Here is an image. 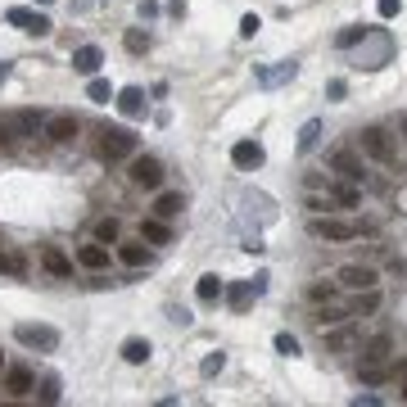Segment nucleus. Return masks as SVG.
<instances>
[{"mask_svg":"<svg viewBox=\"0 0 407 407\" xmlns=\"http://www.w3.org/2000/svg\"><path fill=\"white\" fill-rule=\"evenodd\" d=\"M344 91H349L344 82H330V86H326V95H330V100H344Z\"/></svg>","mask_w":407,"mask_h":407,"instance_id":"58836bf2","label":"nucleus"},{"mask_svg":"<svg viewBox=\"0 0 407 407\" xmlns=\"http://www.w3.org/2000/svg\"><path fill=\"white\" fill-rule=\"evenodd\" d=\"M150 353H154L150 340H127V344H122V357H127L131 367H145V362H150Z\"/></svg>","mask_w":407,"mask_h":407,"instance_id":"6ab92c4d","label":"nucleus"},{"mask_svg":"<svg viewBox=\"0 0 407 407\" xmlns=\"http://www.w3.org/2000/svg\"><path fill=\"white\" fill-rule=\"evenodd\" d=\"M41 398L45 403H59V376H45L41 380Z\"/></svg>","mask_w":407,"mask_h":407,"instance_id":"7c9ffc66","label":"nucleus"},{"mask_svg":"<svg viewBox=\"0 0 407 407\" xmlns=\"http://www.w3.org/2000/svg\"><path fill=\"white\" fill-rule=\"evenodd\" d=\"M18 141V136H14V127H9V118H0V145H5V150H9V145H14Z\"/></svg>","mask_w":407,"mask_h":407,"instance_id":"c9c22d12","label":"nucleus"},{"mask_svg":"<svg viewBox=\"0 0 407 407\" xmlns=\"http://www.w3.org/2000/svg\"><path fill=\"white\" fill-rule=\"evenodd\" d=\"M340 286L344 290H371L376 286V271L362 267V263H349V267H340Z\"/></svg>","mask_w":407,"mask_h":407,"instance_id":"0eeeda50","label":"nucleus"},{"mask_svg":"<svg viewBox=\"0 0 407 407\" xmlns=\"http://www.w3.org/2000/svg\"><path fill=\"white\" fill-rule=\"evenodd\" d=\"M86 100H91V104H109V100H114V86H109L104 77H91V82H86Z\"/></svg>","mask_w":407,"mask_h":407,"instance_id":"5701e85b","label":"nucleus"},{"mask_svg":"<svg viewBox=\"0 0 407 407\" xmlns=\"http://www.w3.org/2000/svg\"><path fill=\"white\" fill-rule=\"evenodd\" d=\"M353 340V330H335V335H330L326 344H330V349H344V344H349Z\"/></svg>","mask_w":407,"mask_h":407,"instance_id":"e433bc0d","label":"nucleus"},{"mask_svg":"<svg viewBox=\"0 0 407 407\" xmlns=\"http://www.w3.org/2000/svg\"><path fill=\"white\" fill-rule=\"evenodd\" d=\"M5 18L14 23V28L32 32V36H45V32H50V18H45V14H36V9H9Z\"/></svg>","mask_w":407,"mask_h":407,"instance_id":"423d86ee","label":"nucleus"},{"mask_svg":"<svg viewBox=\"0 0 407 407\" xmlns=\"http://www.w3.org/2000/svg\"><path fill=\"white\" fill-rule=\"evenodd\" d=\"M104 64V55H100V45H82V50H72V68L82 72V77H95V68Z\"/></svg>","mask_w":407,"mask_h":407,"instance_id":"9b49d317","label":"nucleus"},{"mask_svg":"<svg viewBox=\"0 0 407 407\" xmlns=\"http://www.w3.org/2000/svg\"><path fill=\"white\" fill-rule=\"evenodd\" d=\"M41 5H50V0H41Z\"/></svg>","mask_w":407,"mask_h":407,"instance_id":"79ce46f5","label":"nucleus"},{"mask_svg":"<svg viewBox=\"0 0 407 407\" xmlns=\"http://www.w3.org/2000/svg\"><path fill=\"white\" fill-rule=\"evenodd\" d=\"M357 294H362V299H357V303L349 308V317H371L376 308H380V294H376V286H371V290H357Z\"/></svg>","mask_w":407,"mask_h":407,"instance_id":"4be33fe9","label":"nucleus"},{"mask_svg":"<svg viewBox=\"0 0 407 407\" xmlns=\"http://www.w3.org/2000/svg\"><path fill=\"white\" fill-rule=\"evenodd\" d=\"M141 236L150 240V244H168V240H172V231H168V222H163V217H145V222H141Z\"/></svg>","mask_w":407,"mask_h":407,"instance_id":"aec40b11","label":"nucleus"},{"mask_svg":"<svg viewBox=\"0 0 407 407\" xmlns=\"http://www.w3.org/2000/svg\"><path fill=\"white\" fill-rule=\"evenodd\" d=\"M114 100H118V109H122L127 118H141V114H145V91H141V86H122Z\"/></svg>","mask_w":407,"mask_h":407,"instance_id":"f8f14e48","label":"nucleus"},{"mask_svg":"<svg viewBox=\"0 0 407 407\" xmlns=\"http://www.w3.org/2000/svg\"><path fill=\"white\" fill-rule=\"evenodd\" d=\"M258 28H263V18H258V14H244L240 18V36H254Z\"/></svg>","mask_w":407,"mask_h":407,"instance_id":"f704fd0d","label":"nucleus"},{"mask_svg":"<svg viewBox=\"0 0 407 407\" xmlns=\"http://www.w3.org/2000/svg\"><path fill=\"white\" fill-rule=\"evenodd\" d=\"M45 136H50L55 145H68V141H77V118H72V114H55L50 122H45Z\"/></svg>","mask_w":407,"mask_h":407,"instance_id":"6e6552de","label":"nucleus"},{"mask_svg":"<svg viewBox=\"0 0 407 407\" xmlns=\"http://www.w3.org/2000/svg\"><path fill=\"white\" fill-rule=\"evenodd\" d=\"M131 181L141 190H158L163 186V163L154 154H131Z\"/></svg>","mask_w":407,"mask_h":407,"instance_id":"7ed1b4c3","label":"nucleus"},{"mask_svg":"<svg viewBox=\"0 0 407 407\" xmlns=\"http://www.w3.org/2000/svg\"><path fill=\"white\" fill-rule=\"evenodd\" d=\"M0 276H28V258L18 249H0Z\"/></svg>","mask_w":407,"mask_h":407,"instance_id":"a211bd4d","label":"nucleus"},{"mask_svg":"<svg viewBox=\"0 0 407 407\" xmlns=\"http://www.w3.org/2000/svg\"><path fill=\"white\" fill-rule=\"evenodd\" d=\"M362 36H367V28H344V32L335 36V45H344V50H349V45H357Z\"/></svg>","mask_w":407,"mask_h":407,"instance_id":"c756f323","label":"nucleus"},{"mask_svg":"<svg viewBox=\"0 0 407 407\" xmlns=\"http://www.w3.org/2000/svg\"><path fill=\"white\" fill-rule=\"evenodd\" d=\"M357 145H362V150L371 154L376 163H394V145L385 141V131H380V127H367L362 136H357Z\"/></svg>","mask_w":407,"mask_h":407,"instance_id":"39448f33","label":"nucleus"},{"mask_svg":"<svg viewBox=\"0 0 407 407\" xmlns=\"http://www.w3.org/2000/svg\"><path fill=\"white\" fill-rule=\"evenodd\" d=\"M118 258H122V267H145V263H150L145 244H118Z\"/></svg>","mask_w":407,"mask_h":407,"instance_id":"b1692460","label":"nucleus"},{"mask_svg":"<svg viewBox=\"0 0 407 407\" xmlns=\"http://www.w3.org/2000/svg\"><path fill=\"white\" fill-rule=\"evenodd\" d=\"M5 385H9V394H32L36 380H32L28 367H9V371H5Z\"/></svg>","mask_w":407,"mask_h":407,"instance_id":"f3484780","label":"nucleus"},{"mask_svg":"<svg viewBox=\"0 0 407 407\" xmlns=\"http://www.w3.org/2000/svg\"><path fill=\"white\" fill-rule=\"evenodd\" d=\"M263 145H258V141H240L236 145V150H231V163H236V168H244V172H249V168H263Z\"/></svg>","mask_w":407,"mask_h":407,"instance_id":"1a4fd4ad","label":"nucleus"},{"mask_svg":"<svg viewBox=\"0 0 407 407\" xmlns=\"http://www.w3.org/2000/svg\"><path fill=\"white\" fill-rule=\"evenodd\" d=\"M9 127H14V136H36L41 122H36V114H14V118H9Z\"/></svg>","mask_w":407,"mask_h":407,"instance_id":"a878e982","label":"nucleus"},{"mask_svg":"<svg viewBox=\"0 0 407 407\" xmlns=\"http://www.w3.org/2000/svg\"><path fill=\"white\" fill-rule=\"evenodd\" d=\"M158 14V0H141V18H154Z\"/></svg>","mask_w":407,"mask_h":407,"instance_id":"ea45409f","label":"nucleus"},{"mask_svg":"<svg viewBox=\"0 0 407 407\" xmlns=\"http://www.w3.org/2000/svg\"><path fill=\"white\" fill-rule=\"evenodd\" d=\"M317 136H322V122L313 118V122H308V127L299 131V154H308V150H313V145H317Z\"/></svg>","mask_w":407,"mask_h":407,"instance_id":"c85d7f7f","label":"nucleus"},{"mask_svg":"<svg viewBox=\"0 0 407 407\" xmlns=\"http://www.w3.org/2000/svg\"><path fill=\"white\" fill-rule=\"evenodd\" d=\"M118 236H122V222L118 217H104L100 227H95V240H100V244H118Z\"/></svg>","mask_w":407,"mask_h":407,"instance_id":"393cba45","label":"nucleus"},{"mask_svg":"<svg viewBox=\"0 0 407 407\" xmlns=\"http://www.w3.org/2000/svg\"><path fill=\"white\" fill-rule=\"evenodd\" d=\"M181 208H186V204H181V195L177 190H163V195H158V200H154V217H177L181 213Z\"/></svg>","mask_w":407,"mask_h":407,"instance_id":"412c9836","label":"nucleus"},{"mask_svg":"<svg viewBox=\"0 0 407 407\" xmlns=\"http://www.w3.org/2000/svg\"><path fill=\"white\" fill-rule=\"evenodd\" d=\"M14 340L28 344V349H45V353L59 349V330H55V326H18Z\"/></svg>","mask_w":407,"mask_h":407,"instance_id":"20e7f679","label":"nucleus"},{"mask_svg":"<svg viewBox=\"0 0 407 407\" xmlns=\"http://www.w3.org/2000/svg\"><path fill=\"white\" fill-rule=\"evenodd\" d=\"M5 72H9V64H0V82H5Z\"/></svg>","mask_w":407,"mask_h":407,"instance_id":"a19ab883","label":"nucleus"},{"mask_svg":"<svg viewBox=\"0 0 407 407\" xmlns=\"http://www.w3.org/2000/svg\"><path fill=\"white\" fill-rule=\"evenodd\" d=\"M222 367H227V357H222V353H208V357H204V367H200V371H204V376H217V371H222Z\"/></svg>","mask_w":407,"mask_h":407,"instance_id":"2f4dec72","label":"nucleus"},{"mask_svg":"<svg viewBox=\"0 0 407 407\" xmlns=\"http://www.w3.org/2000/svg\"><path fill=\"white\" fill-rule=\"evenodd\" d=\"M308 294H313V303H330L335 299V286H313Z\"/></svg>","mask_w":407,"mask_h":407,"instance_id":"72a5a7b5","label":"nucleus"},{"mask_svg":"<svg viewBox=\"0 0 407 407\" xmlns=\"http://www.w3.org/2000/svg\"><path fill=\"white\" fill-rule=\"evenodd\" d=\"M136 154V136L127 127H104L100 131V158L118 163V158H131Z\"/></svg>","mask_w":407,"mask_h":407,"instance_id":"f257e3e1","label":"nucleus"},{"mask_svg":"<svg viewBox=\"0 0 407 407\" xmlns=\"http://www.w3.org/2000/svg\"><path fill=\"white\" fill-rule=\"evenodd\" d=\"M227 294V303L236 308V313H244V308H249L254 299H258V290H254V281H240V286H231V290H222Z\"/></svg>","mask_w":407,"mask_h":407,"instance_id":"2eb2a0df","label":"nucleus"},{"mask_svg":"<svg viewBox=\"0 0 407 407\" xmlns=\"http://www.w3.org/2000/svg\"><path fill=\"white\" fill-rule=\"evenodd\" d=\"M77 263H82L86 271H104V267H109V249H104L100 240H95V244H82V249H77Z\"/></svg>","mask_w":407,"mask_h":407,"instance_id":"ddd939ff","label":"nucleus"},{"mask_svg":"<svg viewBox=\"0 0 407 407\" xmlns=\"http://www.w3.org/2000/svg\"><path fill=\"white\" fill-rule=\"evenodd\" d=\"M385 380H389V367H380V362L362 367V385H385Z\"/></svg>","mask_w":407,"mask_h":407,"instance_id":"cd10ccee","label":"nucleus"},{"mask_svg":"<svg viewBox=\"0 0 407 407\" xmlns=\"http://www.w3.org/2000/svg\"><path fill=\"white\" fill-rule=\"evenodd\" d=\"M0 367H5V357H0Z\"/></svg>","mask_w":407,"mask_h":407,"instance_id":"37998d69","label":"nucleus"},{"mask_svg":"<svg viewBox=\"0 0 407 407\" xmlns=\"http://www.w3.org/2000/svg\"><path fill=\"white\" fill-rule=\"evenodd\" d=\"M376 9H380V18H394V14H398V0H380Z\"/></svg>","mask_w":407,"mask_h":407,"instance_id":"4c0bfd02","label":"nucleus"},{"mask_svg":"<svg viewBox=\"0 0 407 407\" xmlns=\"http://www.w3.org/2000/svg\"><path fill=\"white\" fill-rule=\"evenodd\" d=\"M41 267L50 271V276H72V258L64 249H55V244H45V249H41Z\"/></svg>","mask_w":407,"mask_h":407,"instance_id":"9d476101","label":"nucleus"},{"mask_svg":"<svg viewBox=\"0 0 407 407\" xmlns=\"http://www.w3.org/2000/svg\"><path fill=\"white\" fill-rule=\"evenodd\" d=\"M122 45H127V50H131V55H145V50H150V36H145L141 28H131L127 36H122Z\"/></svg>","mask_w":407,"mask_h":407,"instance_id":"bb28decb","label":"nucleus"},{"mask_svg":"<svg viewBox=\"0 0 407 407\" xmlns=\"http://www.w3.org/2000/svg\"><path fill=\"white\" fill-rule=\"evenodd\" d=\"M313 236H317V240L344 244V240H357V236H362V227L349 222V217H313Z\"/></svg>","mask_w":407,"mask_h":407,"instance_id":"f03ea898","label":"nucleus"},{"mask_svg":"<svg viewBox=\"0 0 407 407\" xmlns=\"http://www.w3.org/2000/svg\"><path fill=\"white\" fill-rule=\"evenodd\" d=\"M330 168L340 172V177H349V181H362V163L349 154V150H340V154H330Z\"/></svg>","mask_w":407,"mask_h":407,"instance_id":"dca6fc26","label":"nucleus"},{"mask_svg":"<svg viewBox=\"0 0 407 407\" xmlns=\"http://www.w3.org/2000/svg\"><path fill=\"white\" fill-rule=\"evenodd\" d=\"M222 290H227V286H222V276H217V271H208V276H200V286H195V299H200V303H217Z\"/></svg>","mask_w":407,"mask_h":407,"instance_id":"4468645a","label":"nucleus"},{"mask_svg":"<svg viewBox=\"0 0 407 407\" xmlns=\"http://www.w3.org/2000/svg\"><path fill=\"white\" fill-rule=\"evenodd\" d=\"M276 353L294 357V353H299V340H294V335H276Z\"/></svg>","mask_w":407,"mask_h":407,"instance_id":"473e14b6","label":"nucleus"}]
</instances>
